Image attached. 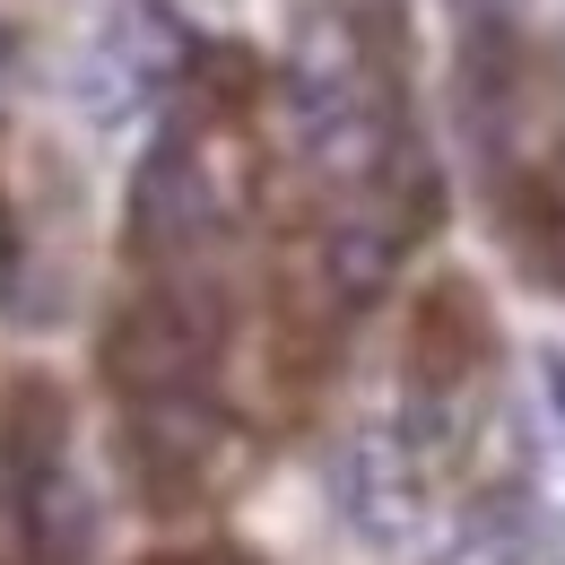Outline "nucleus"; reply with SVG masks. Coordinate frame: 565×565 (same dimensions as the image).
<instances>
[{
	"mask_svg": "<svg viewBox=\"0 0 565 565\" xmlns=\"http://www.w3.org/2000/svg\"><path fill=\"white\" fill-rule=\"evenodd\" d=\"M540 383H548V401H557V418H565V349L540 356Z\"/></svg>",
	"mask_w": 565,
	"mask_h": 565,
	"instance_id": "obj_10",
	"label": "nucleus"
},
{
	"mask_svg": "<svg viewBox=\"0 0 565 565\" xmlns=\"http://www.w3.org/2000/svg\"><path fill=\"white\" fill-rule=\"evenodd\" d=\"M0 488H9V522H18V557L26 565H96L105 513H96V488L78 479V461L0 479Z\"/></svg>",
	"mask_w": 565,
	"mask_h": 565,
	"instance_id": "obj_9",
	"label": "nucleus"
},
{
	"mask_svg": "<svg viewBox=\"0 0 565 565\" xmlns=\"http://www.w3.org/2000/svg\"><path fill=\"white\" fill-rule=\"evenodd\" d=\"M9 62H18V35H9V26H0V78H9Z\"/></svg>",
	"mask_w": 565,
	"mask_h": 565,
	"instance_id": "obj_13",
	"label": "nucleus"
},
{
	"mask_svg": "<svg viewBox=\"0 0 565 565\" xmlns=\"http://www.w3.org/2000/svg\"><path fill=\"white\" fill-rule=\"evenodd\" d=\"M114 461L157 522L174 513H210L217 495L244 479L253 435L217 392H166V401H122L114 418Z\"/></svg>",
	"mask_w": 565,
	"mask_h": 565,
	"instance_id": "obj_3",
	"label": "nucleus"
},
{
	"mask_svg": "<svg viewBox=\"0 0 565 565\" xmlns=\"http://www.w3.org/2000/svg\"><path fill=\"white\" fill-rule=\"evenodd\" d=\"M140 565H201V548H157V557H140Z\"/></svg>",
	"mask_w": 565,
	"mask_h": 565,
	"instance_id": "obj_11",
	"label": "nucleus"
},
{
	"mask_svg": "<svg viewBox=\"0 0 565 565\" xmlns=\"http://www.w3.org/2000/svg\"><path fill=\"white\" fill-rule=\"evenodd\" d=\"M426 565H565V522L540 488L504 479L461 504V522L444 531V548Z\"/></svg>",
	"mask_w": 565,
	"mask_h": 565,
	"instance_id": "obj_8",
	"label": "nucleus"
},
{
	"mask_svg": "<svg viewBox=\"0 0 565 565\" xmlns=\"http://www.w3.org/2000/svg\"><path fill=\"white\" fill-rule=\"evenodd\" d=\"M409 253H418V235L383 210V201H340V217L313 235L322 305H331V313H374V305L392 296V279H401Z\"/></svg>",
	"mask_w": 565,
	"mask_h": 565,
	"instance_id": "obj_7",
	"label": "nucleus"
},
{
	"mask_svg": "<svg viewBox=\"0 0 565 565\" xmlns=\"http://www.w3.org/2000/svg\"><path fill=\"white\" fill-rule=\"evenodd\" d=\"M201 565H262V557H244V548H201Z\"/></svg>",
	"mask_w": 565,
	"mask_h": 565,
	"instance_id": "obj_12",
	"label": "nucleus"
},
{
	"mask_svg": "<svg viewBox=\"0 0 565 565\" xmlns=\"http://www.w3.org/2000/svg\"><path fill=\"white\" fill-rule=\"evenodd\" d=\"M226 356V287L210 270H148L96 331V374L114 401L210 392Z\"/></svg>",
	"mask_w": 565,
	"mask_h": 565,
	"instance_id": "obj_2",
	"label": "nucleus"
},
{
	"mask_svg": "<svg viewBox=\"0 0 565 565\" xmlns=\"http://www.w3.org/2000/svg\"><path fill=\"white\" fill-rule=\"evenodd\" d=\"M495 356H504V331H495L488 287L470 279V270L426 279L418 305H409V349H401V365H409V401H401V409L461 426L470 401L488 392Z\"/></svg>",
	"mask_w": 565,
	"mask_h": 565,
	"instance_id": "obj_4",
	"label": "nucleus"
},
{
	"mask_svg": "<svg viewBox=\"0 0 565 565\" xmlns=\"http://www.w3.org/2000/svg\"><path fill=\"white\" fill-rule=\"evenodd\" d=\"M435 452H426L418 435L401 418H374L356 426L349 444L331 452V513H340V531H349L356 548H374V557H392V548H409L426 522H435Z\"/></svg>",
	"mask_w": 565,
	"mask_h": 565,
	"instance_id": "obj_5",
	"label": "nucleus"
},
{
	"mask_svg": "<svg viewBox=\"0 0 565 565\" xmlns=\"http://www.w3.org/2000/svg\"><path fill=\"white\" fill-rule=\"evenodd\" d=\"M192 53H201V26H192L174 0H122L114 26L96 35L87 71H78V105H87L96 122H122V114L157 105L166 87H183Z\"/></svg>",
	"mask_w": 565,
	"mask_h": 565,
	"instance_id": "obj_6",
	"label": "nucleus"
},
{
	"mask_svg": "<svg viewBox=\"0 0 565 565\" xmlns=\"http://www.w3.org/2000/svg\"><path fill=\"white\" fill-rule=\"evenodd\" d=\"M235 122L217 114H174L157 140H148L140 174H131V210H122V235H131V262L140 270H201V253L235 235L244 217V183L226 174V140Z\"/></svg>",
	"mask_w": 565,
	"mask_h": 565,
	"instance_id": "obj_1",
	"label": "nucleus"
}]
</instances>
